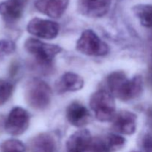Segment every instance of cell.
<instances>
[{"instance_id": "cell-1", "label": "cell", "mask_w": 152, "mask_h": 152, "mask_svg": "<svg viewBox=\"0 0 152 152\" xmlns=\"http://www.w3.org/2000/svg\"><path fill=\"white\" fill-rule=\"evenodd\" d=\"M106 85L108 91L122 101L136 99L143 90V81L140 76L129 80L123 71H114L108 75Z\"/></svg>"}, {"instance_id": "cell-2", "label": "cell", "mask_w": 152, "mask_h": 152, "mask_svg": "<svg viewBox=\"0 0 152 152\" xmlns=\"http://www.w3.org/2000/svg\"><path fill=\"white\" fill-rule=\"evenodd\" d=\"M52 91L46 82L34 78L28 82L25 89V99L34 109L44 110L50 105Z\"/></svg>"}, {"instance_id": "cell-3", "label": "cell", "mask_w": 152, "mask_h": 152, "mask_svg": "<svg viewBox=\"0 0 152 152\" xmlns=\"http://www.w3.org/2000/svg\"><path fill=\"white\" fill-rule=\"evenodd\" d=\"M89 105L99 121L109 122L115 117V101L114 96L108 91L102 89L94 92L91 96Z\"/></svg>"}, {"instance_id": "cell-4", "label": "cell", "mask_w": 152, "mask_h": 152, "mask_svg": "<svg viewBox=\"0 0 152 152\" xmlns=\"http://www.w3.org/2000/svg\"><path fill=\"white\" fill-rule=\"evenodd\" d=\"M25 48L38 63L43 65H50L56 55L62 50L60 46L43 42L34 38H29L25 41Z\"/></svg>"}, {"instance_id": "cell-5", "label": "cell", "mask_w": 152, "mask_h": 152, "mask_svg": "<svg viewBox=\"0 0 152 152\" xmlns=\"http://www.w3.org/2000/svg\"><path fill=\"white\" fill-rule=\"evenodd\" d=\"M76 48L79 52L87 56H102L109 52L108 45L90 29L82 33L77 42Z\"/></svg>"}, {"instance_id": "cell-6", "label": "cell", "mask_w": 152, "mask_h": 152, "mask_svg": "<svg viewBox=\"0 0 152 152\" xmlns=\"http://www.w3.org/2000/svg\"><path fill=\"white\" fill-rule=\"evenodd\" d=\"M30 115L28 111L21 107H15L9 113L5 122V130L13 136L21 135L28 129Z\"/></svg>"}, {"instance_id": "cell-7", "label": "cell", "mask_w": 152, "mask_h": 152, "mask_svg": "<svg viewBox=\"0 0 152 152\" xmlns=\"http://www.w3.org/2000/svg\"><path fill=\"white\" fill-rule=\"evenodd\" d=\"M27 31L32 35L45 39H53L58 36L59 25L48 19L34 18L28 22Z\"/></svg>"}, {"instance_id": "cell-8", "label": "cell", "mask_w": 152, "mask_h": 152, "mask_svg": "<svg viewBox=\"0 0 152 152\" xmlns=\"http://www.w3.org/2000/svg\"><path fill=\"white\" fill-rule=\"evenodd\" d=\"M111 0H79V11L91 18H99L108 12Z\"/></svg>"}, {"instance_id": "cell-9", "label": "cell", "mask_w": 152, "mask_h": 152, "mask_svg": "<svg viewBox=\"0 0 152 152\" xmlns=\"http://www.w3.org/2000/svg\"><path fill=\"white\" fill-rule=\"evenodd\" d=\"M112 128L121 134H133L137 129V115L131 111H120L113 119Z\"/></svg>"}, {"instance_id": "cell-10", "label": "cell", "mask_w": 152, "mask_h": 152, "mask_svg": "<svg viewBox=\"0 0 152 152\" xmlns=\"http://www.w3.org/2000/svg\"><path fill=\"white\" fill-rule=\"evenodd\" d=\"M69 0H37L36 9L40 13L50 18H59L68 7Z\"/></svg>"}, {"instance_id": "cell-11", "label": "cell", "mask_w": 152, "mask_h": 152, "mask_svg": "<svg viewBox=\"0 0 152 152\" xmlns=\"http://www.w3.org/2000/svg\"><path fill=\"white\" fill-rule=\"evenodd\" d=\"M92 142L91 135L86 129L77 131L69 137L66 142L67 152H86Z\"/></svg>"}, {"instance_id": "cell-12", "label": "cell", "mask_w": 152, "mask_h": 152, "mask_svg": "<svg viewBox=\"0 0 152 152\" xmlns=\"http://www.w3.org/2000/svg\"><path fill=\"white\" fill-rule=\"evenodd\" d=\"M66 117L69 123L75 127H83L90 122L91 115L88 110L79 102L70 104L66 110Z\"/></svg>"}, {"instance_id": "cell-13", "label": "cell", "mask_w": 152, "mask_h": 152, "mask_svg": "<svg viewBox=\"0 0 152 152\" xmlns=\"http://www.w3.org/2000/svg\"><path fill=\"white\" fill-rule=\"evenodd\" d=\"M84 86V80L77 74L66 72L56 81L55 89L59 94L77 91Z\"/></svg>"}, {"instance_id": "cell-14", "label": "cell", "mask_w": 152, "mask_h": 152, "mask_svg": "<svg viewBox=\"0 0 152 152\" xmlns=\"http://www.w3.org/2000/svg\"><path fill=\"white\" fill-rule=\"evenodd\" d=\"M29 150L31 152H56L57 142L50 133H42L31 140Z\"/></svg>"}, {"instance_id": "cell-15", "label": "cell", "mask_w": 152, "mask_h": 152, "mask_svg": "<svg viewBox=\"0 0 152 152\" xmlns=\"http://www.w3.org/2000/svg\"><path fill=\"white\" fill-rule=\"evenodd\" d=\"M24 6L14 0L3 1L0 3V15L8 22H15L22 16Z\"/></svg>"}, {"instance_id": "cell-16", "label": "cell", "mask_w": 152, "mask_h": 152, "mask_svg": "<svg viewBox=\"0 0 152 152\" xmlns=\"http://www.w3.org/2000/svg\"><path fill=\"white\" fill-rule=\"evenodd\" d=\"M133 10L142 26L145 28H152L151 4H138L134 7Z\"/></svg>"}, {"instance_id": "cell-17", "label": "cell", "mask_w": 152, "mask_h": 152, "mask_svg": "<svg viewBox=\"0 0 152 152\" xmlns=\"http://www.w3.org/2000/svg\"><path fill=\"white\" fill-rule=\"evenodd\" d=\"M1 152H25V145L19 140L9 139L1 144Z\"/></svg>"}, {"instance_id": "cell-18", "label": "cell", "mask_w": 152, "mask_h": 152, "mask_svg": "<svg viewBox=\"0 0 152 152\" xmlns=\"http://www.w3.org/2000/svg\"><path fill=\"white\" fill-rule=\"evenodd\" d=\"M13 91V85L5 80H0V106L7 102Z\"/></svg>"}, {"instance_id": "cell-19", "label": "cell", "mask_w": 152, "mask_h": 152, "mask_svg": "<svg viewBox=\"0 0 152 152\" xmlns=\"http://www.w3.org/2000/svg\"><path fill=\"white\" fill-rule=\"evenodd\" d=\"M104 140L111 151H116L123 148L126 143V139L120 135L115 134H109L105 137Z\"/></svg>"}, {"instance_id": "cell-20", "label": "cell", "mask_w": 152, "mask_h": 152, "mask_svg": "<svg viewBox=\"0 0 152 152\" xmlns=\"http://www.w3.org/2000/svg\"><path fill=\"white\" fill-rule=\"evenodd\" d=\"M16 49V45L11 40H0V58L13 53Z\"/></svg>"}, {"instance_id": "cell-21", "label": "cell", "mask_w": 152, "mask_h": 152, "mask_svg": "<svg viewBox=\"0 0 152 152\" xmlns=\"http://www.w3.org/2000/svg\"><path fill=\"white\" fill-rule=\"evenodd\" d=\"M90 152H111V149L107 145L104 140L96 138L94 140H92L91 144L89 148Z\"/></svg>"}, {"instance_id": "cell-22", "label": "cell", "mask_w": 152, "mask_h": 152, "mask_svg": "<svg viewBox=\"0 0 152 152\" xmlns=\"http://www.w3.org/2000/svg\"><path fill=\"white\" fill-rule=\"evenodd\" d=\"M142 146L145 152H152V137L147 136L144 138Z\"/></svg>"}, {"instance_id": "cell-23", "label": "cell", "mask_w": 152, "mask_h": 152, "mask_svg": "<svg viewBox=\"0 0 152 152\" xmlns=\"http://www.w3.org/2000/svg\"><path fill=\"white\" fill-rule=\"evenodd\" d=\"M147 82H148V85L152 87V64L150 65L148 74H147Z\"/></svg>"}, {"instance_id": "cell-24", "label": "cell", "mask_w": 152, "mask_h": 152, "mask_svg": "<svg viewBox=\"0 0 152 152\" xmlns=\"http://www.w3.org/2000/svg\"><path fill=\"white\" fill-rule=\"evenodd\" d=\"M14 1H17V2L20 3V4H23V5H25V4H26V2H27V1H28V0H14Z\"/></svg>"}, {"instance_id": "cell-25", "label": "cell", "mask_w": 152, "mask_h": 152, "mask_svg": "<svg viewBox=\"0 0 152 152\" xmlns=\"http://www.w3.org/2000/svg\"><path fill=\"white\" fill-rule=\"evenodd\" d=\"M148 116H149V118L150 120H151V123H152V109L149 111V113H148Z\"/></svg>"}, {"instance_id": "cell-26", "label": "cell", "mask_w": 152, "mask_h": 152, "mask_svg": "<svg viewBox=\"0 0 152 152\" xmlns=\"http://www.w3.org/2000/svg\"><path fill=\"white\" fill-rule=\"evenodd\" d=\"M132 152H139V151H132Z\"/></svg>"}]
</instances>
